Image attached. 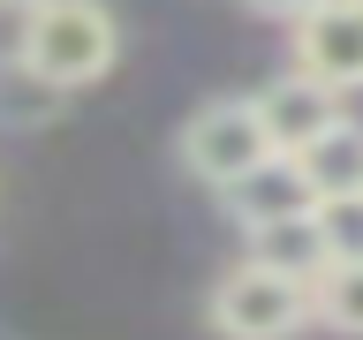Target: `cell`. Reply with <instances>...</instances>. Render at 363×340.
I'll list each match as a JSON object with an SVG mask.
<instances>
[{"label":"cell","mask_w":363,"mask_h":340,"mask_svg":"<svg viewBox=\"0 0 363 340\" xmlns=\"http://www.w3.org/2000/svg\"><path fill=\"white\" fill-rule=\"evenodd\" d=\"M23 61H38L53 84L84 91L99 84L113 68V53H121V30H113V16L99 8V0H38L30 16H23Z\"/></svg>","instance_id":"cell-1"},{"label":"cell","mask_w":363,"mask_h":340,"mask_svg":"<svg viewBox=\"0 0 363 340\" xmlns=\"http://www.w3.org/2000/svg\"><path fill=\"white\" fill-rule=\"evenodd\" d=\"M295 61L333 91L363 84V0H318L295 16Z\"/></svg>","instance_id":"cell-4"},{"label":"cell","mask_w":363,"mask_h":340,"mask_svg":"<svg viewBox=\"0 0 363 340\" xmlns=\"http://www.w3.org/2000/svg\"><path fill=\"white\" fill-rule=\"evenodd\" d=\"M68 84H53L38 61H0V129H45L53 113H61Z\"/></svg>","instance_id":"cell-8"},{"label":"cell","mask_w":363,"mask_h":340,"mask_svg":"<svg viewBox=\"0 0 363 340\" xmlns=\"http://www.w3.org/2000/svg\"><path fill=\"white\" fill-rule=\"evenodd\" d=\"M318 317L333 333H356L363 340V265H333L318 280Z\"/></svg>","instance_id":"cell-10"},{"label":"cell","mask_w":363,"mask_h":340,"mask_svg":"<svg viewBox=\"0 0 363 340\" xmlns=\"http://www.w3.org/2000/svg\"><path fill=\"white\" fill-rule=\"evenodd\" d=\"M250 257L272 272H295V280H325L333 272V249H325V227L318 212H295V220H272V227H250Z\"/></svg>","instance_id":"cell-7"},{"label":"cell","mask_w":363,"mask_h":340,"mask_svg":"<svg viewBox=\"0 0 363 340\" xmlns=\"http://www.w3.org/2000/svg\"><path fill=\"white\" fill-rule=\"evenodd\" d=\"M295 159H303V174H311L318 197H356L363 189V129H348V121L325 129L311 152H295Z\"/></svg>","instance_id":"cell-9"},{"label":"cell","mask_w":363,"mask_h":340,"mask_svg":"<svg viewBox=\"0 0 363 340\" xmlns=\"http://www.w3.org/2000/svg\"><path fill=\"white\" fill-rule=\"evenodd\" d=\"M182 159H189V174H204L212 189H235V181L257 174L265 159H280V144H272L257 98H212V106L189 113V129H182Z\"/></svg>","instance_id":"cell-3"},{"label":"cell","mask_w":363,"mask_h":340,"mask_svg":"<svg viewBox=\"0 0 363 340\" xmlns=\"http://www.w3.org/2000/svg\"><path fill=\"white\" fill-rule=\"evenodd\" d=\"M318 227H325L333 265H363V189L356 197H318Z\"/></svg>","instance_id":"cell-11"},{"label":"cell","mask_w":363,"mask_h":340,"mask_svg":"<svg viewBox=\"0 0 363 340\" xmlns=\"http://www.w3.org/2000/svg\"><path fill=\"white\" fill-rule=\"evenodd\" d=\"M250 8H257V16H288V23H295L303 8H318V0H250Z\"/></svg>","instance_id":"cell-12"},{"label":"cell","mask_w":363,"mask_h":340,"mask_svg":"<svg viewBox=\"0 0 363 340\" xmlns=\"http://www.w3.org/2000/svg\"><path fill=\"white\" fill-rule=\"evenodd\" d=\"M227 197H235V220H242V227H272V220H295V212H318V189H311V174H303L295 152L265 159V166L242 174Z\"/></svg>","instance_id":"cell-6"},{"label":"cell","mask_w":363,"mask_h":340,"mask_svg":"<svg viewBox=\"0 0 363 340\" xmlns=\"http://www.w3.org/2000/svg\"><path fill=\"white\" fill-rule=\"evenodd\" d=\"M0 8H38V0H0Z\"/></svg>","instance_id":"cell-13"},{"label":"cell","mask_w":363,"mask_h":340,"mask_svg":"<svg viewBox=\"0 0 363 340\" xmlns=\"http://www.w3.org/2000/svg\"><path fill=\"white\" fill-rule=\"evenodd\" d=\"M257 113H265V129H272L280 152H311L325 129H340V91L325 76H311V68H295V76L257 91Z\"/></svg>","instance_id":"cell-5"},{"label":"cell","mask_w":363,"mask_h":340,"mask_svg":"<svg viewBox=\"0 0 363 340\" xmlns=\"http://www.w3.org/2000/svg\"><path fill=\"white\" fill-rule=\"evenodd\" d=\"M311 310H318L311 280L272 272V265H257V257H250L242 272H227L220 288H212V302H204L212 333H227V340H288Z\"/></svg>","instance_id":"cell-2"}]
</instances>
